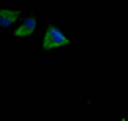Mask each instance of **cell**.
<instances>
[{"instance_id":"1","label":"cell","mask_w":128,"mask_h":121,"mask_svg":"<svg viewBox=\"0 0 128 121\" xmlns=\"http://www.w3.org/2000/svg\"><path fill=\"white\" fill-rule=\"evenodd\" d=\"M68 40V36H66L65 31H62L60 28H50L47 36L44 37V44L47 47H52V45H62V44H66Z\"/></svg>"},{"instance_id":"3","label":"cell","mask_w":128,"mask_h":121,"mask_svg":"<svg viewBox=\"0 0 128 121\" xmlns=\"http://www.w3.org/2000/svg\"><path fill=\"white\" fill-rule=\"evenodd\" d=\"M36 26H38V18H36V16H28V18H24L21 21V24L16 28L15 34L16 36H26V34L34 31Z\"/></svg>"},{"instance_id":"2","label":"cell","mask_w":128,"mask_h":121,"mask_svg":"<svg viewBox=\"0 0 128 121\" xmlns=\"http://www.w3.org/2000/svg\"><path fill=\"white\" fill-rule=\"evenodd\" d=\"M20 18V10H0V28H12Z\"/></svg>"}]
</instances>
